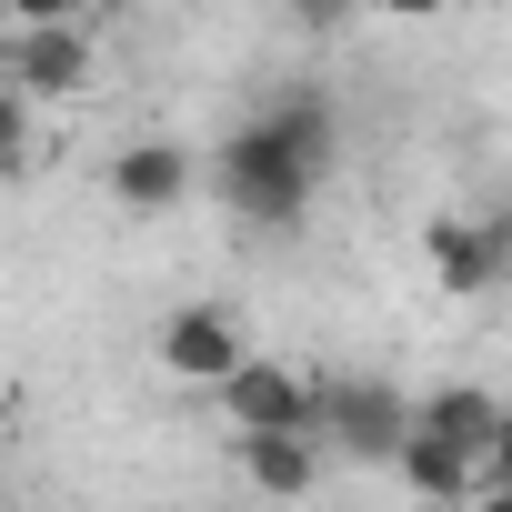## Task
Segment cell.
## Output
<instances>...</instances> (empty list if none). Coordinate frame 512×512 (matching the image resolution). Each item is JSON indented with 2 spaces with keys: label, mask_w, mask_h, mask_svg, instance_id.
Masks as SVG:
<instances>
[{
  "label": "cell",
  "mask_w": 512,
  "mask_h": 512,
  "mask_svg": "<svg viewBox=\"0 0 512 512\" xmlns=\"http://www.w3.org/2000/svg\"><path fill=\"white\" fill-rule=\"evenodd\" d=\"M191 191H201V151H181V141H161V131L111 151V201H121V211H141V221H171Z\"/></svg>",
  "instance_id": "obj_7"
},
{
  "label": "cell",
  "mask_w": 512,
  "mask_h": 512,
  "mask_svg": "<svg viewBox=\"0 0 512 512\" xmlns=\"http://www.w3.org/2000/svg\"><path fill=\"white\" fill-rule=\"evenodd\" d=\"M241 362H251V342H241V322H231L221 302H181V312L161 322V372H171V382L221 392Z\"/></svg>",
  "instance_id": "obj_6"
},
{
  "label": "cell",
  "mask_w": 512,
  "mask_h": 512,
  "mask_svg": "<svg viewBox=\"0 0 512 512\" xmlns=\"http://www.w3.org/2000/svg\"><path fill=\"white\" fill-rule=\"evenodd\" d=\"M392 472H402V492H412V502H442V512L482 482V462H472V452H452V442H432V432H402Z\"/></svg>",
  "instance_id": "obj_10"
},
{
  "label": "cell",
  "mask_w": 512,
  "mask_h": 512,
  "mask_svg": "<svg viewBox=\"0 0 512 512\" xmlns=\"http://www.w3.org/2000/svg\"><path fill=\"white\" fill-rule=\"evenodd\" d=\"M21 151H31V101H21L11 81H0V171H11Z\"/></svg>",
  "instance_id": "obj_11"
},
{
  "label": "cell",
  "mask_w": 512,
  "mask_h": 512,
  "mask_svg": "<svg viewBox=\"0 0 512 512\" xmlns=\"http://www.w3.org/2000/svg\"><path fill=\"white\" fill-rule=\"evenodd\" d=\"M352 11H372V21H442L452 0H352Z\"/></svg>",
  "instance_id": "obj_15"
},
{
  "label": "cell",
  "mask_w": 512,
  "mask_h": 512,
  "mask_svg": "<svg viewBox=\"0 0 512 512\" xmlns=\"http://www.w3.org/2000/svg\"><path fill=\"white\" fill-rule=\"evenodd\" d=\"M231 462H241V482L262 502H312L322 472H332L312 432H231Z\"/></svg>",
  "instance_id": "obj_8"
},
{
  "label": "cell",
  "mask_w": 512,
  "mask_h": 512,
  "mask_svg": "<svg viewBox=\"0 0 512 512\" xmlns=\"http://www.w3.org/2000/svg\"><path fill=\"white\" fill-rule=\"evenodd\" d=\"M492 422H502V402H492L482 382H442V392L412 402V432H432V442H452V452H472V462H482Z\"/></svg>",
  "instance_id": "obj_9"
},
{
  "label": "cell",
  "mask_w": 512,
  "mask_h": 512,
  "mask_svg": "<svg viewBox=\"0 0 512 512\" xmlns=\"http://www.w3.org/2000/svg\"><path fill=\"white\" fill-rule=\"evenodd\" d=\"M482 221H492V241H502V262H512V201H502V211H482Z\"/></svg>",
  "instance_id": "obj_17"
},
{
  "label": "cell",
  "mask_w": 512,
  "mask_h": 512,
  "mask_svg": "<svg viewBox=\"0 0 512 512\" xmlns=\"http://www.w3.org/2000/svg\"><path fill=\"white\" fill-rule=\"evenodd\" d=\"M0 81H11L21 101H81V91L101 81L91 21H71V31H21L11 51H0Z\"/></svg>",
  "instance_id": "obj_4"
},
{
  "label": "cell",
  "mask_w": 512,
  "mask_h": 512,
  "mask_svg": "<svg viewBox=\"0 0 512 512\" xmlns=\"http://www.w3.org/2000/svg\"><path fill=\"white\" fill-rule=\"evenodd\" d=\"M412 432V392L392 372H322V402H312V442L322 462H352V472H392Z\"/></svg>",
  "instance_id": "obj_2"
},
{
  "label": "cell",
  "mask_w": 512,
  "mask_h": 512,
  "mask_svg": "<svg viewBox=\"0 0 512 512\" xmlns=\"http://www.w3.org/2000/svg\"><path fill=\"white\" fill-rule=\"evenodd\" d=\"M422 262H432V282H442L452 302H492V292L512 282V262H502V241H492L482 211H432V221H422Z\"/></svg>",
  "instance_id": "obj_5"
},
{
  "label": "cell",
  "mask_w": 512,
  "mask_h": 512,
  "mask_svg": "<svg viewBox=\"0 0 512 512\" xmlns=\"http://www.w3.org/2000/svg\"><path fill=\"white\" fill-rule=\"evenodd\" d=\"M292 21H302V31H312V41H332V31H342V21H352V0H292Z\"/></svg>",
  "instance_id": "obj_13"
},
{
  "label": "cell",
  "mask_w": 512,
  "mask_h": 512,
  "mask_svg": "<svg viewBox=\"0 0 512 512\" xmlns=\"http://www.w3.org/2000/svg\"><path fill=\"white\" fill-rule=\"evenodd\" d=\"M332 151H342V111L322 91H272L251 121L221 131V151L201 161V181L221 191L231 221L251 231H292L312 211V191L332 181Z\"/></svg>",
  "instance_id": "obj_1"
},
{
  "label": "cell",
  "mask_w": 512,
  "mask_h": 512,
  "mask_svg": "<svg viewBox=\"0 0 512 512\" xmlns=\"http://www.w3.org/2000/svg\"><path fill=\"white\" fill-rule=\"evenodd\" d=\"M211 402H221V422H231V432H312L322 372H312V362H272V352H251Z\"/></svg>",
  "instance_id": "obj_3"
},
{
  "label": "cell",
  "mask_w": 512,
  "mask_h": 512,
  "mask_svg": "<svg viewBox=\"0 0 512 512\" xmlns=\"http://www.w3.org/2000/svg\"><path fill=\"white\" fill-rule=\"evenodd\" d=\"M482 482H512V402H502V422H492V442H482Z\"/></svg>",
  "instance_id": "obj_14"
},
{
  "label": "cell",
  "mask_w": 512,
  "mask_h": 512,
  "mask_svg": "<svg viewBox=\"0 0 512 512\" xmlns=\"http://www.w3.org/2000/svg\"><path fill=\"white\" fill-rule=\"evenodd\" d=\"M452 512H512V482H472V492H462Z\"/></svg>",
  "instance_id": "obj_16"
},
{
  "label": "cell",
  "mask_w": 512,
  "mask_h": 512,
  "mask_svg": "<svg viewBox=\"0 0 512 512\" xmlns=\"http://www.w3.org/2000/svg\"><path fill=\"white\" fill-rule=\"evenodd\" d=\"M11 21L21 31H71V21H91V0H11Z\"/></svg>",
  "instance_id": "obj_12"
}]
</instances>
